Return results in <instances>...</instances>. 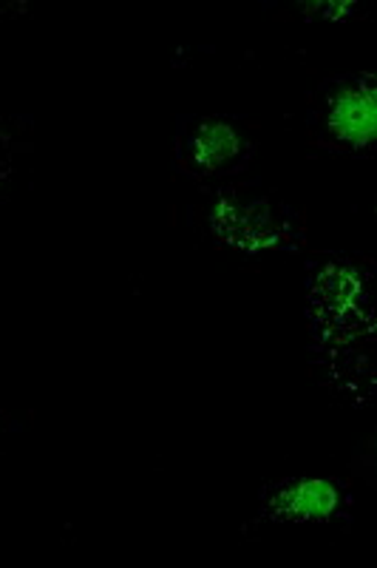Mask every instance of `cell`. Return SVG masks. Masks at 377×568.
Segmentation results:
<instances>
[{
	"instance_id": "cell-1",
	"label": "cell",
	"mask_w": 377,
	"mask_h": 568,
	"mask_svg": "<svg viewBox=\"0 0 377 568\" xmlns=\"http://www.w3.org/2000/svg\"><path fill=\"white\" fill-rule=\"evenodd\" d=\"M313 313L329 342H346L358 333L369 316V291L351 267L333 265L315 282Z\"/></svg>"
},
{
	"instance_id": "cell-2",
	"label": "cell",
	"mask_w": 377,
	"mask_h": 568,
	"mask_svg": "<svg viewBox=\"0 0 377 568\" xmlns=\"http://www.w3.org/2000/svg\"><path fill=\"white\" fill-rule=\"evenodd\" d=\"M213 231L231 245L258 251L289 240V216H278V207L262 196H224L213 207Z\"/></svg>"
},
{
	"instance_id": "cell-3",
	"label": "cell",
	"mask_w": 377,
	"mask_h": 568,
	"mask_svg": "<svg viewBox=\"0 0 377 568\" xmlns=\"http://www.w3.org/2000/svg\"><path fill=\"white\" fill-rule=\"evenodd\" d=\"M326 131L346 149H366L375 142V85L369 83V78L346 83L329 100Z\"/></svg>"
},
{
	"instance_id": "cell-4",
	"label": "cell",
	"mask_w": 377,
	"mask_h": 568,
	"mask_svg": "<svg viewBox=\"0 0 377 568\" xmlns=\"http://www.w3.org/2000/svg\"><path fill=\"white\" fill-rule=\"evenodd\" d=\"M244 140L238 131L227 123H202L182 142L185 169L193 174H218L244 154Z\"/></svg>"
},
{
	"instance_id": "cell-5",
	"label": "cell",
	"mask_w": 377,
	"mask_h": 568,
	"mask_svg": "<svg viewBox=\"0 0 377 568\" xmlns=\"http://www.w3.org/2000/svg\"><path fill=\"white\" fill-rule=\"evenodd\" d=\"M335 509H338V491L320 480L282 486L275 489L273 500L267 504V515L284 517V520H324Z\"/></svg>"
},
{
	"instance_id": "cell-6",
	"label": "cell",
	"mask_w": 377,
	"mask_h": 568,
	"mask_svg": "<svg viewBox=\"0 0 377 568\" xmlns=\"http://www.w3.org/2000/svg\"><path fill=\"white\" fill-rule=\"evenodd\" d=\"M9 169H12V136L7 131H0V182H3Z\"/></svg>"
}]
</instances>
